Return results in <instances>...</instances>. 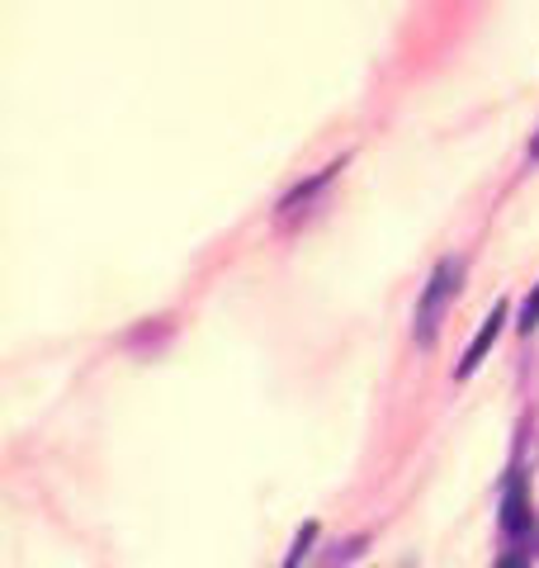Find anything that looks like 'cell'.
<instances>
[{"label": "cell", "mask_w": 539, "mask_h": 568, "mask_svg": "<svg viewBox=\"0 0 539 568\" xmlns=\"http://www.w3.org/2000/svg\"><path fill=\"white\" fill-rule=\"evenodd\" d=\"M501 323H507V304H492V313L482 317V327H478V336H474V346L464 351V361H459V379H469L474 369L482 365V355H488V346L497 342V332H501Z\"/></svg>", "instance_id": "cell-2"}, {"label": "cell", "mask_w": 539, "mask_h": 568, "mask_svg": "<svg viewBox=\"0 0 539 568\" xmlns=\"http://www.w3.org/2000/svg\"><path fill=\"white\" fill-rule=\"evenodd\" d=\"M501 526H507V536H530V530H535L530 503H526V478H520V474H511V484H507V503H501Z\"/></svg>", "instance_id": "cell-3"}, {"label": "cell", "mask_w": 539, "mask_h": 568, "mask_svg": "<svg viewBox=\"0 0 539 568\" xmlns=\"http://www.w3.org/2000/svg\"><path fill=\"white\" fill-rule=\"evenodd\" d=\"M313 540H317V526L308 521V526L298 530V540H294V549H289V559H284V568H298V559L308 555V545H313Z\"/></svg>", "instance_id": "cell-4"}, {"label": "cell", "mask_w": 539, "mask_h": 568, "mask_svg": "<svg viewBox=\"0 0 539 568\" xmlns=\"http://www.w3.org/2000/svg\"><path fill=\"white\" fill-rule=\"evenodd\" d=\"M530 156H539V138H535V142H530Z\"/></svg>", "instance_id": "cell-7"}, {"label": "cell", "mask_w": 539, "mask_h": 568, "mask_svg": "<svg viewBox=\"0 0 539 568\" xmlns=\"http://www.w3.org/2000/svg\"><path fill=\"white\" fill-rule=\"evenodd\" d=\"M535 327H539V284H535V294L526 298V308H520V332L530 336Z\"/></svg>", "instance_id": "cell-5"}, {"label": "cell", "mask_w": 539, "mask_h": 568, "mask_svg": "<svg viewBox=\"0 0 539 568\" xmlns=\"http://www.w3.org/2000/svg\"><path fill=\"white\" fill-rule=\"evenodd\" d=\"M497 568H530V564H526V559H501Z\"/></svg>", "instance_id": "cell-6"}, {"label": "cell", "mask_w": 539, "mask_h": 568, "mask_svg": "<svg viewBox=\"0 0 539 568\" xmlns=\"http://www.w3.org/2000/svg\"><path fill=\"white\" fill-rule=\"evenodd\" d=\"M459 290V261H440L436 275H430L421 304H417V342H436V327H440V313L449 304V294Z\"/></svg>", "instance_id": "cell-1"}]
</instances>
